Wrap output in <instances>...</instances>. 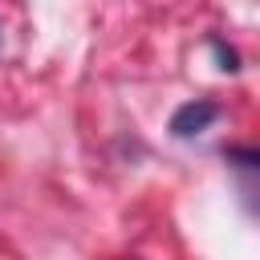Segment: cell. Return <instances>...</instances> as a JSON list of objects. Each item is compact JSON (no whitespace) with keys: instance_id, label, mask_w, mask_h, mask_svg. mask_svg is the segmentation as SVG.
I'll use <instances>...</instances> for the list:
<instances>
[{"instance_id":"1","label":"cell","mask_w":260,"mask_h":260,"mask_svg":"<svg viewBox=\"0 0 260 260\" xmlns=\"http://www.w3.org/2000/svg\"><path fill=\"white\" fill-rule=\"evenodd\" d=\"M223 162L236 179V195L252 219H260V146H228Z\"/></svg>"},{"instance_id":"3","label":"cell","mask_w":260,"mask_h":260,"mask_svg":"<svg viewBox=\"0 0 260 260\" xmlns=\"http://www.w3.org/2000/svg\"><path fill=\"white\" fill-rule=\"evenodd\" d=\"M211 53H215V61H219V69H223V73H236V69H240L236 49H228L223 41H211Z\"/></svg>"},{"instance_id":"2","label":"cell","mask_w":260,"mask_h":260,"mask_svg":"<svg viewBox=\"0 0 260 260\" xmlns=\"http://www.w3.org/2000/svg\"><path fill=\"white\" fill-rule=\"evenodd\" d=\"M215 118H219V106H215V102H207V98L183 102V106L171 114V134H175V138H195V134H203Z\"/></svg>"}]
</instances>
